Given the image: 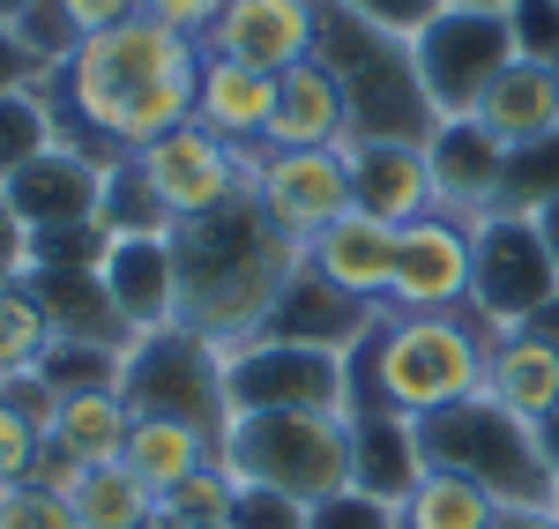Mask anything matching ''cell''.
I'll return each instance as SVG.
<instances>
[{"instance_id":"cell-22","label":"cell","mask_w":559,"mask_h":529,"mask_svg":"<svg viewBox=\"0 0 559 529\" xmlns=\"http://www.w3.org/2000/svg\"><path fill=\"white\" fill-rule=\"evenodd\" d=\"M350 418V485L403 507L418 478H426V455H418V425L395 418V410H344Z\"/></svg>"},{"instance_id":"cell-27","label":"cell","mask_w":559,"mask_h":529,"mask_svg":"<svg viewBox=\"0 0 559 529\" xmlns=\"http://www.w3.org/2000/svg\"><path fill=\"white\" fill-rule=\"evenodd\" d=\"M120 462H128L134 478L165 500L179 478H194L202 462H216V441H210V433H194V425H173V418H134Z\"/></svg>"},{"instance_id":"cell-49","label":"cell","mask_w":559,"mask_h":529,"mask_svg":"<svg viewBox=\"0 0 559 529\" xmlns=\"http://www.w3.org/2000/svg\"><path fill=\"white\" fill-rule=\"evenodd\" d=\"M537 231H545V254L559 262V202H552V209H537Z\"/></svg>"},{"instance_id":"cell-1","label":"cell","mask_w":559,"mask_h":529,"mask_svg":"<svg viewBox=\"0 0 559 529\" xmlns=\"http://www.w3.org/2000/svg\"><path fill=\"white\" fill-rule=\"evenodd\" d=\"M194 68H202V45L157 15H128L83 38L68 52V68L45 83L60 142L112 172L120 157L194 120Z\"/></svg>"},{"instance_id":"cell-36","label":"cell","mask_w":559,"mask_h":529,"mask_svg":"<svg viewBox=\"0 0 559 529\" xmlns=\"http://www.w3.org/2000/svg\"><path fill=\"white\" fill-rule=\"evenodd\" d=\"M38 455H45V425L15 396H0V492L31 485L38 478Z\"/></svg>"},{"instance_id":"cell-34","label":"cell","mask_w":559,"mask_h":529,"mask_svg":"<svg viewBox=\"0 0 559 529\" xmlns=\"http://www.w3.org/2000/svg\"><path fill=\"white\" fill-rule=\"evenodd\" d=\"M231 500H239V478L224 462H202L194 478H179L157 500V515H165V529H224L231 522Z\"/></svg>"},{"instance_id":"cell-10","label":"cell","mask_w":559,"mask_h":529,"mask_svg":"<svg viewBox=\"0 0 559 529\" xmlns=\"http://www.w3.org/2000/svg\"><path fill=\"white\" fill-rule=\"evenodd\" d=\"M224 388L231 418L239 410H350V373L336 351H306V344H231L224 358Z\"/></svg>"},{"instance_id":"cell-18","label":"cell","mask_w":559,"mask_h":529,"mask_svg":"<svg viewBox=\"0 0 559 529\" xmlns=\"http://www.w3.org/2000/svg\"><path fill=\"white\" fill-rule=\"evenodd\" d=\"M373 313L381 306H358L350 291H336L329 276H313V268H292V284L276 291V306L261 321V336L269 344H306V351H336L344 358L366 328H373Z\"/></svg>"},{"instance_id":"cell-26","label":"cell","mask_w":559,"mask_h":529,"mask_svg":"<svg viewBox=\"0 0 559 529\" xmlns=\"http://www.w3.org/2000/svg\"><path fill=\"white\" fill-rule=\"evenodd\" d=\"M128 433H134L128 396H120V388H90V396H60L45 447L68 455V462H83V470H105V462H120Z\"/></svg>"},{"instance_id":"cell-15","label":"cell","mask_w":559,"mask_h":529,"mask_svg":"<svg viewBox=\"0 0 559 529\" xmlns=\"http://www.w3.org/2000/svg\"><path fill=\"white\" fill-rule=\"evenodd\" d=\"M432 172V209L463 224H485L500 209V187H508V142L477 120H440V128L418 142Z\"/></svg>"},{"instance_id":"cell-41","label":"cell","mask_w":559,"mask_h":529,"mask_svg":"<svg viewBox=\"0 0 559 529\" xmlns=\"http://www.w3.org/2000/svg\"><path fill=\"white\" fill-rule=\"evenodd\" d=\"M224 529H306V507H299V500H284V492H269V485H239L231 522H224Z\"/></svg>"},{"instance_id":"cell-11","label":"cell","mask_w":559,"mask_h":529,"mask_svg":"<svg viewBox=\"0 0 559 529\" xmlns=\"http://www.w3.org/2000/svg\"><path fill=\"white\" fill-rule=\"evenodd\" d=\"M134 165L157 187V202L173 209V224L210 217V209L239 202V194L254 187V149H231V142H216V134L194 128V120L173 128L165 142H150V149H134Z\"/></svg>"},{"instance_id":"cell-37","label":"cell","mask_w":559,"mask_h":529,"mask_svg":"<svg viewBox=\"0 0 559 529\" xmlns=\"http://www.w3.org/2000/svg\"><path fill=\"white\" fill-rule=\"evenodd\" d=\"M0 529H75V507L60 500L52 485H8L0 492Z\"/></svg>"},{"instance_id":"cell-20","label":"cell","mask_w":559,"mask_h":529,"mask_svg":"<svg viewBox=\"0 0 559 529\" xmlns=\"http://www.w3.org/2000/svg\"><path fill=\"white\" fill-rule=\"evenodd\" d=\"M269 120H276V75L202 52V68H194V128H210L231 149H261Z\"/></svg>"},{"instance_id":"cell-3","label":"cell","mask_w":559,"mask_h":529,"mask_svg":"<svg viewBox=\"0 0 559 529\" xmlns=\"http://www.w3.org/2000/svg\"><path fill=\"white\" fill-rule=\"evenodd\" d=\"M485 351L492 328L463 313H395L381 306L373 328L344 351L350 410H395V418H432L463 396H485Z\"/></svg>"},{"instance_id":"cell-51","label":"cell","mask_w":559,"mask_h":529,"mask_svg":"<svg viewBox=\"0 0 559 529\" xmlns=\"http://www.w3.org/2000/svg\"><path fill=\"white\" fill-rule=\"evenodd\" d=\"M448 8H492V15H508L515 0H448Z\"/></svg>"},{"instance_id":"cell-39","label":"cell","mask_w":559,"mask_h":529,"mask_svg":"<svg viewBox=\"0 0 559 529\" xmlns=\"http://www.w3.org/2000/svg\"><path fill=\"white\" fill-rule=\"evenodd\" d=\"M508 31H515L522 60H552L559 68V0H515L508 8Z\"/></svg>"},{"instance_id":"cell-46","label":"cell","mask_w":559,"mask_h":529,"mask_svg":"<svg viewBox=\"0 0 559 529\" xmlns=\"http://www.w3.org/2000/svg\"><path fill=\"white\" fill-rule=\"evenodd\" d=\"M492 529H559V507H508Z\"/></svg>"},{"instance_id":"cell-50","label":"cell","mask_w":559,"mask_h":529,"mask_svg":"<svg viewBox=\"0 0 559 529\" xmlns=\"http://www.w3.org/2000/svg\"><path fill=\"white\" fill-rule=\"evenodd\" d=\"M31 8H45V0H0V31H8V23H23Z\"/></svg>"},{"instance_id":"cell-45","label":"cell","mask_w":559,"mask_h":529,"mask_svg":"<svg viewBox=\"0 0 559 529\" xmlns=\"http://www.w3.org/2000/svg\"><path fill=\"white\" fill-rule=\"evenodd\" d=\"M38 83H52L38 60L23 52V38L15 31H0V89H38Z\"/></svg>"},{"instance_id":"cell-38","label":"cell","mask_w":559,"mask_h":529,"mask_svg":"<svg viewBox=\"0 0 559 529\" xmlns=\"http://www.w3.org/2000/svg\"><path fill=\"white\" fill-rule=\"evenodd\" d=\"M306 529H395V507L373 500V492H358V485H344V492H329V500L306 507Z\"/></svg>"},{"instance_id":"cell-14","label":"cell","mask_w":559,"mask_h":529,"mask_svg":"<svg viewBox=\"0 0 559 529\" xmlns=\"http://www.w3.org/2000/svg\"><path fill=\"white\" fill-rule=\"evenodd\" d=\"M321 23H329V0H224L202 52L247 60L261 75H292L299 60L321 52Z\"/></svg>"},{"instance_id":"cell-31","label":"cell","mask_w":559,"mask_h":529,"mask_svg":"<svg viewBox=\"0 0 559 529\" xmlns=\"http://www.w3.org/2000/svg\"><path fill=\"white\" fill-rule=\"evenodd\" d=\"M60 142V120H52V97L38 89H0V187L23 172L31 157H45Z\"/></svg>"},{"instance_id":"cell-19","label":"cell","mask_w":559,"mask_h":529,"mask_svg":"<svg viewBox=\"0 0 559 529\" xmlns=\"http://www.w3.org/2000/svg\"><path fill=\"white\" fill-rule=\"evenodd\" d=\"M395 231H403V224L344 209L321 239H306V268L329 276L336 291H350L358 306H388V284H395Z\"/></svg>"},{"instance_id":"cell-47","label":"cell","mask_w":559,"mask_h":529,"mask_svg":"<svg viewBox=\"0 0 559 529\" xmlns=\"http://www.w3.org/2000/svg\"><path fill=\"white\" fill-rule=\"evenodd\" d=\"M522 328H530V336H537V344H552V351H559V299H545V306L530 313V321H522Z\"/></svg>"},{"instance_id":"cell-5","label":"cell","mask_w":559,"mask_h":529,"mask_svg":"<svg viewBox=\"0 0 559 529\" xmlns=\"http://www.w3.org/2000/svg\"><path fill=\"white\" fill-rule=\"evenodd\" d=\"M418 455H426V470L471 478L500 507H559L537 425H522L515 410H500L492 396H463L448 410H432V418H418Z\"/></svg>"},{"instance_id":"cell-9","label":"cell","mask_w":559,"mask_h":529,"mask_svg":"<svg viewBox=\"0 0 559 529\" xmlns=\"http://www.w3.org/2000/svg\"><path fill=\"white\" fill-rule=\"evenodd\" d=\"M545 299H559V262L545 254L537 217L492 209L485 224H471V313L477 321H485L492 336H508V328H522Z\"/></svg>"},{"instance_id":"cell-28","label":"cell","mask_w":559,"mask_h":529,"mask_svg":"<svg viewBox=\"0 0 559 529\" xmlns=\"http://www.w3.org/2000/svg\"><path fill=\"white\" fill-rule=\"evenodd\" d=\"M75 507V529H157V492L134 478L128 462L75 470V485L60 492Z\"/></svg>"},{"instance_id":"cell-43","label":"cell","mask_w":559,"mask_h":529,"mask_svg":"<svg viewBox=\"0 0 559 529\" xmlns=\"http://www.w3.org/2000/svg\"><path fill=\"white\" fill-rule=\"evenodd\" d=\"M60 15L75 23V38H97V31H112V23L142 15V0H60Z\"/></svg>"},{"instance_id":"cell-16","label":"cell","mask_w":559,"mask_h":529,"mask_svg":"<svg viewBox=\"0 0 559 529\" xmlns=\"http://www.w3.org/2000/svg\"><path fill=\"white\" fill-rule=\"evenodd\" d=\"M8 194V209L23 217L31 239H52V231H83L97 224V194H105V165H90L83 149H68V142H52L45 157H31L23 172L0 187Z\"/></svg>"},{"instance_id":"cell-8","label":"cell","mask_w":559,"mask_h":529,"mask_svg":"<svg viewBox=\"0 0 559 529\" xmlns=\"http://www.w3.org/2000/svg\"><path fill=\"white\" fill-rule=\"evenodd\" d=\"M411 45H418V83L440 120H471L477 97L522 60L508 15H492V8H440Z\"/></svg>"},{"instance_id":"cell-29","label":"cell","mask_w":559,"mask_h":529,"mask_svg":"<svg viewBox=\"0 0 559 529\" xmlns=\"http://www.w3.org/2000/svg\"><path fill=\"white\" fill-rule=\"evenodd\" d=\"M508 515L492 492H477L471 478H448V470H426L418 492L395 507V529H492Z\"/></svg>"},{"instance_id":"cell-23","label":"cell","mask_w":559,"mask_h":529,"mask_svg":"<svg viewBox=\"0 0 559 529\" xmlns=\"http://www.w3.org/2000/svg\"><path fill=\"white\" fill-rule=\"evenodd\" d=\"M350 120H344V89L321 60H299L292 75H276V120L261 149H344Z\"/></svg>"},{"instance_id":"cell-30","label":"cell","mask_w":559,"mask_h":529,"mask_svg":"<svg viewBox=\"0 0 559 529\" xmlns=\"http://www.w3.org/2000/svg\"><path fill=\"white\" fill-rule=\"evenodd\" d=\"M97 231L105 239H173V209L157 202V187L142 179L134 157H120L105 172V194H97Z\"/></svg>"},{"instance_id":"cell-4","label":"cell","mask_w":559,"mask_h":529,"mask_svg":"<svg viewBox=\"0 0 559 529\" xmlns=\"http://www.w3.org/2000/svg\"><path fill=\"white\" fill-rule=\"evenodd\" d=\"M336 89H344V120L350 142H426L440 128L426 83H418V45L395 38V31H373L344 8H329L321 23V52H313ZM344 142V149H350Z\"/></svg>"},{"instance_id":"cell-13","label":"cell","mask_w":559,"mask_h":529,"mask_svg":"<svg viewBox=\"0 0 559 529\" xmlns=\"http://www.w3.org/2000/svg\"><path fill=\"white\" fill-rule=\"evenodd\" d=\"M395 313H463L471 306V224L426 209L418 224L395 231V284H388Z\"/></svg>"},{"instance_id":"cell-17","label":"cell","mask_w":559,"mask_h":529,"mask_svg":"<svg viewBox=\"0 0 559 529\" xmlns=\"http://www.w3.org/2000/svg\"><path fill=\"white\" fill-rule=\"evenodd\" d=\"M97 284L120 313L128 336H157L179 328V268H173V239H105L97 254Z\"/></svg>"},{"instance_id":"cell-6","label":"cell","mask_w":559,"mask_h":529,"mask_svg":"<svg viewBox=\"0 0 559 529\" xmlns=\"http://www.w3.org/2000/svg\"><path fill=\"white\" fill-rule=\"evenodd\" d=\"M216 462L239 485H269L313 507L350 485V418L344 410H239L224 425Z\"/></svg>"},{"instance_id":"cell-32","label":"cell","mask_w":559,"mask_h":529,"mask_svg":"<svg viewBox=\"0 0 559 529\" xmlns=\"http://www.w3.org/2000/svg\"><path fill=\"white\" fill-rule=\"evenodd\" d=\"M120 365L128 351H112V344H75V336H52L38 358V381L52 396H90V388H120Z\"/></svg>"},{"instance_id":"cell-33","label":"cell","mask_w":559,"mask_h":529,"mask_svg":"<svg viewBox=\"0 0 559 529\" xmlns=\"http://www.w3.org/2000/svg\"><path fill=\"white\" fill-rule=\"evenodd\" d=\"M45 344H52V321L31 299V284H0V381H23L38 373Z\"/></svg>"},{"instance_id":"cell-42","label":"cell","mask_w":559,"mask_h":529,"mask_svg":"<svg viewBox=\"0 0 559 529\" xmlns=\"http://www.w3.org/2000/svg\"><path fill=\"white\" fill-rule=\"evenodd\" d=\"M142 15H157V23H173V31H187V38L202 45L210 23L224 15V0H142Z\"/></svg>"},{"instance_id":"cell-48","label":"cell","mask_w":559,"mask_h":529,"mask_svg":"<svg viewBox=\"0 0 559 529\" xmlns=\"http://www.w3.org/2000/svg\"><path fill=\"white\" fill-rule=\"evenodd\" d=\"M537 447H545V462H552V485H559V402H552V418L537 425Z\"/></svg>"},{"instance_id":"cell-35","label":"cell","mask_w":559,"mask_h":529,"mask_svg":"<svg viewBox=\"0 0 559 529\" xmlns=\"http://www.w3.org/2000/svg\"><path fill=\"white\" fill-rule=\"evenodd\" d=\"M559 202V128L545 142H522L508 149V187H500V209L508 217H537Z\"/></svg>"},{"instance_id":"cell-25","label":"cell","mask_w":559,"mask_h":529,"mask_svg":"<svg viewBox=\"0 0 559 529\" xmlns=\"http://www.w3.org/2000/svg\"><path fill=\"white\" fill-rule=\"evenodd\" d=\"M471 120H477V128H492L508 149L545 142V134L559 128V68H552V60H515L500 83L477 97Z\"/></svg>"},{"instance_id":"cell-12","label":"cell","mask_w":559,"mask_h":529,"mask_svg":"<svg viewBox=\"0 0 559 529\" xmlns=\"http://www.w3.org/2000/svg\"><path fill=\"white\" fill-rule=\"evenodd\" d=\"M254 194L269 224L284 231V239H321L329 224L358 209L350 202V157L344 149H254Z\"/></svg>"},{"instance_id":"cell-21","label":"cell","mask_w":559,"mask_h":529,"mask_svg":"<svg viewBox=\"0 0 559 529\" xmlns=\"http://www.w3.org/2000/svg\"><path fill=\"white\" fill-rule=\"evenodd\" d=\"M350 202L381 224H418L432 209V172L418 142H350Z\"/></svg>"},{"instance_id":"cell-40","label":"cell","mask_w":559,"mask_h":529,"mask_svg":"<svg viewBox=\"0 0 559 529\" xmlns=\"http://www.w3.org/2000/svg\"><path fill=\"white\" fill-rule=\"evenodd\" d=\"M329 8H344V15L373 23V31H395V38H418L448 0H329Z\"/></svg>"},{"instance_id":"cell-2","label":"cell","mask_w":559,"mask_h":529,"mask_svg":"<svg viewBox=\"0 0 559 529\" xmlns=\"http://www.w3.org/2000/svg\"><path fill=\"white\" fill-rule=\"evenodd\" d=\"M306 262L299 239H284L254 194L224 202L210 217L173 224V268H179V328L210 336V344H254L276 291Z\"/></svg>"},{"instance_id":"cell-7","label":"cell","mask_w":559,"mask_h":529,"mask_svg":"<svg viewBox=\"0 0 559 529\" xmlns=\"http://www.w3.org/2000/svg\"><path fill=\"white\" fill-rule=\"evenodd\" d=\"M224 344L194 336V328H157V336H134L128 365H120V396H128L134 418H173V425H194L224 447V425H231V388H224Z\"/></svg>"},{"instance_id":"cell-24","label":"cell","mask_w":559,"mask_h":529,"mask_svg":"<svg viewBox=\"0 0 559 529\" xmlns=\"http://www.w3.org/2000/svg\"><path fill=\"white\" fill-rule=\"evenodd\" d=\"M485 396L500 402V410H515L522 425H545L559 402V351L537 344L530 328L492 336V351H485Z\"/></svg>"},{"instance_id":"cell-44","label":"cell","mask_w":559,"mask_h":529,"mask_svg":"<svg viewBox=\"0 0 559 529\" xmlns=\"http://www.w3.org/2000/svg\"><path fill=\"white\" fill-rule=\"evenodd\" d=\"M23 276H31V231L0 194V284H23Z\"/></svg>"}]
</instances>
